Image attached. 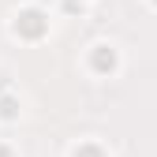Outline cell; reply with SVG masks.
Instances as JSON below:
<instances>
[{"instance_id": "cell-1", "label": "cell", "mask_w": 157, "mask_h": 157, "mask_svg": "<svg viewBox=\"0 0 157 157\" xmlns=\"http://www.w3.org/2000/svg\"><path fill=\"white\" fill-rule=\"evenodd\" d=\"M23 26H26V34H30V37L45 30V23H41V15H37V11H26V15H23V19L15 23V30H23Z\"/></svg>"}, {"instance_id": "cell-2", "label": "cell", "mask_w": 157, "mask_h": 157, "mask_svg": "<svg viewBox=\"0 0 157 157\" xmlns=\"http://www.w3.org/2000/svg\"><path fill=\"white\" fill-rule=\"evenodd\" d=\"M75 157H101L97 150H82V153H75Z\"/></svg>"}]
</instances>
